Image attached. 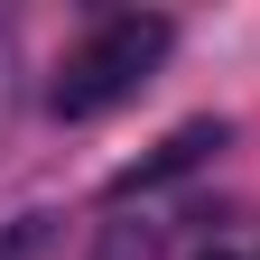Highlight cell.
Wrapping results in <instances>:
<instances>
[{
  "label": "cell",
  "mask_w": 260,
  "mask_h": 260,
  "mask_svg": "<svg viewBox=\"0 0 260 260\" xmlns=\"http://www.w3.org/2000/svg\"><path fill=\"white\" fill-rule=\"evenodd\" d=\"M103 260H158V233H149V223H112V233H103Z\"/></svg>",
  "instance_id": "obj_4"
},
{
  "label": "cell",
  "mask_w": 260,
  "mask_h": 260,
  "mask_svg": "<svg viewBox=\"0 0 260 260\" xmlns=\"http://www.w3.org/2000/svg\"><path fill=\"white\" fill-rule=\"evenodd\" d=\"M168 47H177V28H168V19H140V10L103 19L75 56H65V75H56V93H47V103H56V121H93V112L130 103Z\"/></svg>",
  "instance_id": "obj_1"
},
{
  "label": "cell",
  "mask_w": 260,
  "mask_h": 260,
  "mask_svg": "<svg viewBox=\"0 0 260 260\" xmlns=\"http://www.w3.org/2000/svg\"><path fill=\"white\" fill-rule=\"evenodd\" d=\"M10 75H19V38H10V19H0V121H10Z\"/></svg>",
  "instance_id": "obj_5"
},
{
  "label": "cell",
  "mask_w": 260,
  "mask_h": 260,
  "mask_svg": "<svg viewBox=\"0 0 260 260\" xmlns=\"http://www.w3.org/2000/svg\"><path fill=\"white\" fill-rule=\"evenodd\" d=\"M205 260H233V251H205Z\"/></svg>",
  "instance_id": "obj_6"
},
{
  "label": "cell",
  "mask_w": 260,
  "mask_h": 260,
  "mask_svg": "<svg viewBox=\"0 0 260 260\" xmlns=\"http://www.w3.org/2000/svg\"><path fill=\"white\" fill-rule=\"evenodd\" d=\"M47 251H56V214H19L0 233V260H47Z\"/></svg>",
  "instance_id": "obj_3"
},
{
  "label": "cell",
  "mask_w": 260,
  "mask_h": 260,
  "mask_svg": "<svg viewBox=\"0 0 260 260\" xmlns=\"http://www.w3.org/2000/svg\"><path fill=\"white\" fill-rule=\"evenodd\" d=\"M223 149V121H177L168 140H158L140 168H121L112 177V195H140V186H168V177H186V168H205V158Z\"/></svg>",
  "instance_id": "obj_2"
}]
</instances>
